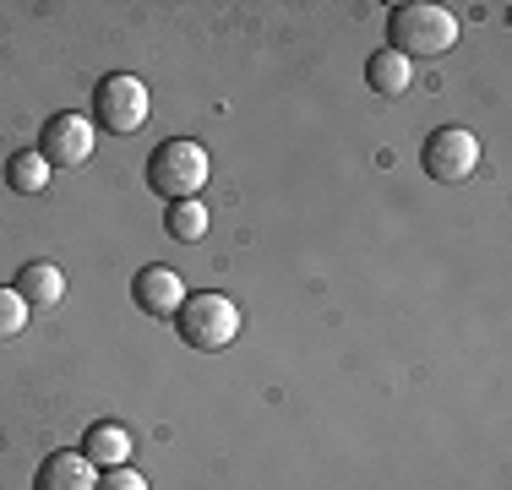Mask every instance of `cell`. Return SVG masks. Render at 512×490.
Listing matches in <instances>:
<instances>
[{
    "label": "cell",
    "instance_id": "cell-1",
    "mask_svg": "<svg viewBox=\"0 0 512 490\" xmlns=\"http://www.w3.org/2000/svg\"><path fill=\"white\" fill-rule=\"evenodd\" d=\"M175 327L180 338L191 343L197 354H218L240 338V305L218 289H202V294H186V305L175 311Z\"/></svg>",
    "mask_w": 512,
    "mask_h": 490
},
{
    "label": "cell",
    "instance_id": "cell-2",
    "mask_svg": "<svg viewBox=\"0 0 512 490\" xmlns=\"http://www.w3.org/2000/svg\"><path fill=\"white\" fill-rule=\"evenodd\" d=\"M148 186L164 196V202H191L207 186V147L191 137H169L153 147L148 158Z\"/></svg>",
    "mask_w": 512,
    "mask_h": 490
},
{
    "label": "cell",
    "instance_id": "cell-3",
    "mask_svg": "<svg viewBox=\"0 0 512 490\" xmlns=\"http://www.w3.org/2000/svg\"><path fill=\"white\" fill-rule=\"evenodd\" d=\"M458 44V17L447 6H398L393 11V44L404 60H436Z\"/></svg>",
    "mask_w": 512,
    "mask_h": 490
},
{
    "label": "cell",
    "instance_id": "cell-4",
    "mask_svg": "<svg viewBox=\"0 0 512 490\" xmlns=\"http://www.w3.org/2000/svg\"><path fill=\"white\" fill-rule=\"evenodd\" d=\"M148 115H153L148 82L131 77V71H109L99 88H93V120H99L109 137H131V131H142Z\"/></svg>",
    "mask_w": 512,
    "mask_h": 490
},
{
    "label": "cell",
    "instance_id": "cell-5",
    "mask_svg": "<svg viewBox=\"0 0 512 490\" xmlns=\"http://www.w3.org/2000/svg\"><path fill=\"white\" fill-rule=\"evenodd\" d=\"M420 164L436 186H463V180L480 169V137L463 126H447V131H431L420 147Z\"/></svg>",
    "mask_w": 512,
    "mask_h": 490
},
{
    "label": "cell",
    "instance_id": "cell-6",
    "mask_svg": "<svg viewBox=\"0 0 512 490\" xmlns=\"http://www.w3.org/2000/svg\"><path fill=\"white\" fill-rule=\"evenodd\" d=\"M39 158L50 169H82L93 158V126L88 115H50L39 137Z\"/></svg>",
    "mask_w": 512,
    "mask_h": 490
},
{
    "label": "cell",
    "instance_id": "cell-7",
    "mask_svg": "<svg viewBox=\"0 0 512 490\" xmlns=\"http://www.w3.org/2000/svg\"><path fill=\"white\" fill-rule=\"evenodd\" d=\"M131 300H137L142 316L175 322V311L186 305V289H180V273H175V267H142L137 284H131Z\"/></svg>",
    "mask_w": 512,
    "mask_h": 490
},
{
    "label": "cell",
    "instance_id": "cell-8",
    "mask_svg": "<svg viewBox=\"0 0 512 490\" xmlns=\"http://www.w3.org/2000/svg\"><path fill=\"white\" fill-rule=\"evenodd\" d=\"M11 289L22 294V305H28V311H55V305L66 300V273H60L55 262H28Z\"/></svg>",
    "mask_w": 512,
    "mask_h": 490
},
{
    "label": "cell",
    "instance_id": "cell-9",
    "mask_svg": "<svg viewBox=\"0 0 512 490\" xmlns=\"http://www.w3.org/2000/svg\"><path fill=\"white\" fill-rule=\"evenodd\" d=\"M33 490H99V469L82 452H55V458H44Z\"/></svg>",
    "mask_w": 512,
    "mask_h": 490
},
{
    "label": "cell",
    "instance_id": "cell-10",
    "mask_svg": "<svg viewBox=\"0 0 512 490\" xmlns=\"http://www.w3.org/2000/svg\"><path fill=\"white\" fill-rule=\"evenodd\" d=\"M82 458L93 463V469H126L131 463V431L126 425H88V436H82Z\"/></svg>",
    "mask_w": 512,
    "mask_h": 490
},
{
    "label": "cell",
    "instance_id": "cell-11",
    "mask_svg": "<svg viewBox=\"0 0 512 490\" xmlns=\"http://www.w3.org/2000/svg\"><path fill=\"white\" fill-rule=\"evenodd\" d=\"M365 82H371V93L398 98V93H409V82H414V60H404L398 49H382V55L365 60Z\"/></svg>",
    "mask_w": 512,
    "mask_h": 490
},
{
    "label": "cell",
    "instance_id": "cell-12",
    "mask_svg": "<svg viewBox=\"0 0 512 490\" xmlns=\"http://www.w3.org/2000/svg\"><path fill=\"white\" fill-rule=\"evenodd\" d=\"M6 186L22 191V196H39L44 186H50V164L39 158V147H22V153H11L6 164Z\"/></svg>",
    "mask_w": 512,
    "mask_h": 490
},
{
    "label": "cell",
    "instance_id": "cell-13",
    "mask_svg": "<svg viewBox=\"0 0 512 490\" xmlns=\"http://www.w3.org/2000/svg\"><path fill=\"white\" fill-rule=\"evenodd\" d=\"M164 229H169V235H175V240H202L207 235V207L197 202V196H191V202H169V218H164Z\"/></svg>",
    "mask_w": 512,
    "mask_h": 490
},
{
    "label": "cell",
    "instance_id": "cell-14",
    "mask_svg": "<svg viewBox=\"0 0 512 490\" xmlns=\"http://www.w3.org/2000/svg\"><path fill=\"white\" fill-rule=\"evenodd\" d=\"M22 327H28V305H22L17 289H0V343L17 338Z\"/></svg>",
    "mask_w": 512,
    "mask_h": 490
},
{
    "label": "cell",
    "instance_id": "cell-15",
    "mask_svg": "<svg viewBox=\"0 0 512 490\" xmlns=\"http://www.w3.org/2000/svg\"><path fill=\"white\" fill-rule=\"evenodd\" d=\"M99 490H148V480H142L137 469H109V474H99Z\"/></svg>",
    "mask_w": 512,
    "mask_h": 490
}]
</instances>
